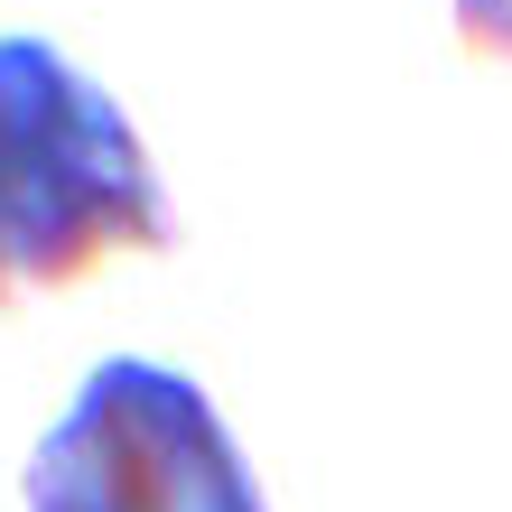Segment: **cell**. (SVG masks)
<instances>
[{
  "instance_id": "6da1fadb",
  "label": "cell",
  "mask_w": 512,
  "mask_h": 512,
  "mask_svg": "<svg viewBox=\"0 0 512 512\" xmlns=\"http://www.w3.org/2000/svg\"><path fill=\"white\" fill-rule=\"evenodd\" d=\"M112 252H177V205L131 112L47 38H0V308Z\"/></svg>"
},
{
  "instance_id": "7a4b0ae2",
  "label": "cell",
  "mask_w": 512,
  "mask_h": 512,
  "mask_svg": "<svg viewBox=\"0 0 512 512\" xmlns=\"http://www.w3.org/2000/svg\"><path fill=\"white\" fill-rule=\"evenodd\" d=\"M28 512H270L224 410L149 354H103L19 475Z\"/></svg>"
},
{
  "instance_id": "3957f363",
  "label": "cell",
  "mask_w": 512,
  "mask_h": 512,
  "mask_svg": "<svg viewBox=\"0 0 512 512\" xmlns=\"http://www.w3.org/2000/svg\"><path fill=\"white\" fill-rule=\"evenodd\" d=\"M457 38L475 56H503L512 66V0H457Z\"/></svg>"
}]
</instances>
